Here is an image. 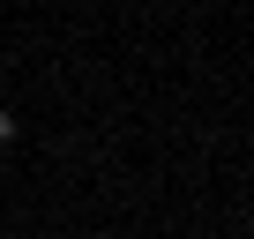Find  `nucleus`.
Masks as SVG:
<instances>
[{
	"label": "nucleus",
	"mask_w": 254,
	"mask_h": 239,
	"mask_svg": "<svg viewBox=\"0 0 254 239\" xmlns=\"http://www.w3.org/2000/svg\"><path fill=\"white\" fill-rule=\"evenodd\" d=\"M8 135H15V120H8V105H0V142H8Z\"/></svg>",
	"instance_id": "f257e3e1"
}]
</instances>
